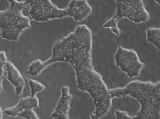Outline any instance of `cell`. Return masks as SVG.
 Masks as SVG:
<instances>
[{"instance_id": "5", "label": "cell", "mask_w": 160, "mask_h": 119, "mask_svg": "<svg viewBox=\"0 0 160 119\" xmlns=\"http://www.w3.org/2000/svg\"><path fill=\"white\" fill-rule=\"evenodd\" d=\"M25 2L29 6V16L32 21L46 22L68 17L66 8H59L51 0H25Z\"/></svg>"}, {"instance_id": "3", "label": "cell", "mask_w": 160, "mask_h": 119, "mask_svg": "<svg viewBox=\"0 0 160 119\" xmlns=\"http://www.w3.org/2000/svg\"><path fill=\"white\" fill-rule=\"evenodd\" d=\"M9 7L0 11L1 37L8 41H17L26 29L32 27L31 18L22 11L27 8L25 0H8Z\"/></svg>"}, {"instance_id": "7", "label": "cell", "mask_w": 160, "mask_h": 119, "mask_svg": "<svg viewBox=\"0 0 160 119\" xmlns=\"http://www.w3.org/2000/svg\"><path fill=\"white\" fill-rule=\"evenodd\" d=\"M39 107V99L36 95H30L21 98L17 104L4 110V114L10 117H19L27 119H39L34 109Z\"/></svg>"}, {"instance_id": "8", "label": "cell", "mask_w": 160, "mask_h": 119, "mask_svg": "<svg viewBox=\"0 0 160 119\" xmlns=\"http://www.w3.org/2000/svg\"><path fill=\"white\" fill-rule=\"evenodd\" d=\"M68 17L73 18L76 22H82L92 12V7L87 0H70L66 7Z\"/></svg>"}, {"instance_id": "2", "label": "cell", "mask_w": 160, "mask_h": 119, "mask_svg": "<svg viewBox=\"0 0 160 119\" xmlns=\"http://www.w3.org/2000/svg\"><path fill=\"white\" fill-rule=\"evenodd\" d=\"M113 98L129 96L140 103V109L133 119H160V80L157 83L134 80L123 87L110 89Z\"/></svg>"}, {"instance_id": "13", "label": "cell", "mask_w": 160, "mask_h": 119, "mask_svg": "<svg viewBox=\"0 0 160 119\" xmlns=\"http://www.w3.org/2000/svg\"><path fill=\"white\" fill-rule=\"evenodd\" d=\"M29 85L30 87V93H31L30 95H36L45 89L44 85L33 79H30L29 80Z\"/></svg>"}, {"instance_id": "12", "label": "cell", "mask_w": 160, "mask_h": 119, "mask_svg": "<svg viewBox=\"0 0 160 119\" xmlns=\"http://www.w3.org/2000/svg\"><path fill=\"white\" fill-rule=\"evenodd\" d=\"M7 61L8 58L6 52L4 51H1L0 52V87H1V92L3 91V80L6 79V76L5 64Z\"/></svg>"}, {"instance_id": "11", "label": "cell", "mask_w": 160, "mask_h": 119, "mask_svg": "<svg viewBox=\"0 0 160 119\" xmlns=\"http://www.w3.org/2000/svg\"><path fill=\"white\" fill-rule=\"evenodd\" d=\"M145 32L147 41L160 52V28L148 27L145 29Z\"/></svg>"}, {"instance_id": "9", "label": "cell", "mask_w": 160, "mask_h": 119, "mask_svg": "<svg viewBox=\"0 0 160 119\" xmlns=\"http://www.w3.org/2000/svg\"><path fill=\"white\" fill-rule=\"evenodd\" d=\"M72 95L70 93V87L63 86L61 88V96L54 110L51 114V118L69 119L70 103Z\"/></svg>"}, {"instance_id": "14", "label": "cell", "mask_w": 160, "mask_h": 119, "mask_svg": "<svg viewBox=\"0 0 160 119\" xmlns=\"http://www.w3.org/2000/svg\"><path fill=\"white\" fill-rule=\"evenodd\" d=\"M114 113L115 115V118L117 119L121 118H127V119H133V116H130L129 113L126 111L121 110H115L114 111Z\"/></svg>"}, {"instance_id": "15", "label": "cell", "mask_w": 160, "mask_h": 119, "mask_svg": "<svg viewBox=\"0 0 160 119\" xmlns=\"http://www.w3.org/2000/svg\"><path fill=\"white\" fill-rule=\"evenodd\" d=\"M3 114H4V112H3L2 108H0V118H3Z\"/></svg>"}, {"instance_id": "6", "label": "cell", "mask_w": 160, "mask_h": 119, "mask_svg": "<svg viewBox=\"0 0 160 119\" xmlns=\"http://www.w3.org/2000/svg\"><path fill=\"white\" fill-rule=\"evenodd\" d=\"M114 59L117 66L130 79L138 77L144 67V64L141 62L135 50L126 49L121 45L118 46Z\"/></svg>"}, {"instance_id": "4", "label": "cell", "mask_w": 160, "mask_h": 119, "mask_svg": "<svg viewBox=\"0 0 160 119\" xmlns=\"http://www.w3.org/2000/svg\"><path fill=\"white\" fill-rule=\"evenodd\" d=\"M115 13L104 23L103 26L105 29H110L117 38L121 33L118 26L121 19L128 18L135 24L145 23L149 21L150 14L147 10L142 0H115Z\"/></svg>"}, {"instance_id": "16", "label": "cell", "mask_w": 160, "mask_h": 119, "mask_svg": "<svg viewBox=\"0 0 160 119\" xmlns=\"http://www.w3.org/2000/svg\"><path fill=\"white\" fill-rule=\"evenodd\" d=\"M155 2H156L158 3V4L160 6V0H154Z\"/></svg>"}, {"instance_id": "10", "label": "cell", "mask_w": 160, "mask_h": 119, "mask_svg": "<svg viewBox=\"0 0 160 119\" xmlns=\"http://www.w3.org/2000/svg\"><path fill=\"white\" fill-rule=\"evenodd\" d=\"M5 68L6 71V79L8 80L14 87L16 94L17 95H22L25 87V80L20 71L12 62L8 60L5 64Z\"/></svg>"}, {"instance_id": "1", "label": "cell", "mask_w": 160, "mask_h": 119, "mask_svg": "<svg viewBox=\"0 0 160 119\" xmlns=\"http://www.w3.org/2000/svg\"><path fill=\"white\" fill-rule=\"evenodd\" d=\"M92 49V31L86 25H79L73 32L55 42L49 58L45 61L39 59L33 61L27 73L38 76L53 63H70L75 71L78 89L89 94L93 100L95 110L90 118L98 119L108 114L112 98L102 75L93 68Z\"/></svg>"}]
</instances>
